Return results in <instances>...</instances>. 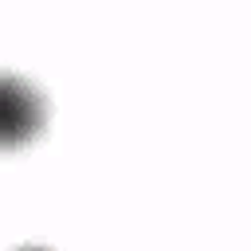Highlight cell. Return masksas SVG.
Listing matches in <instances>:
<instances>
[{
	"instance_id": "1",
	"label": "cell",
	"mask_w": 251,
	"mask_h": 251,
	"mask_svg": "<svg viewBox=\"0 0 251 251\" xmlns=\"http://www.w3.org/2000/svg\"><path fill=\"white\" fill-rule=\"evenodd\" d=\"M43 126H47L43 90L16 71H0V149H20L35 141Z\"/></svg>"
},
{
	"instance_id": "2",
	"label": "cell",
	"mask_w": 251,
	"mask_h": 251,
	"mask_svg": "<svg viewBox=\"0 0 251 251\" xmlns=\"http://www.w3.org/2000/svg\"><path fill=\"white\" fill-rule=\"evenodd\" d=\"M20 251H47V247H20Z\"/></svg>"
}]
</instances>
